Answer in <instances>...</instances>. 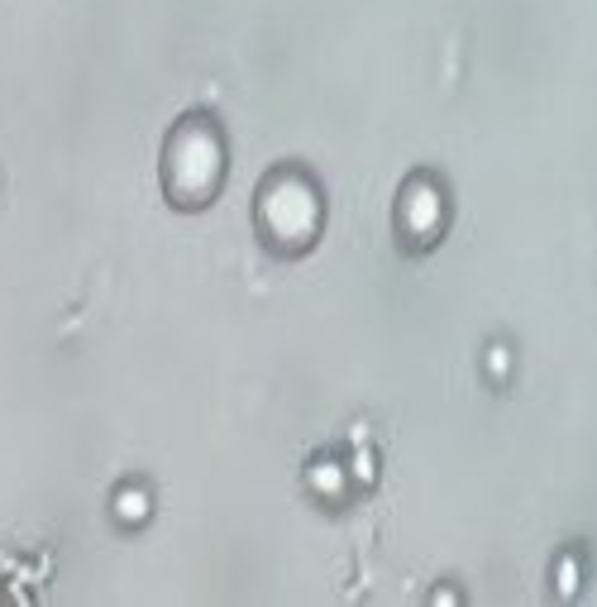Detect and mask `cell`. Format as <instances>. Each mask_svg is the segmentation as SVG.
Here are the masks:
<instances>
[{
  "label": "cell",
  "instance_id": "1",
  "mask_svg": "<svg viewBox=\"0 0 597 607\" xmlns=\"http://www.w3.org/2000/svg\"><path fill=\"white\" fill-rule=\"evenodd\" d=\"M120 517H144V498L139 493H125L120 498Z\"/></svg>",
  "mask_w": 597,
  "mask_h": 607
}]
</instances>
